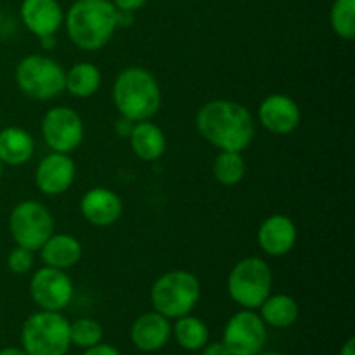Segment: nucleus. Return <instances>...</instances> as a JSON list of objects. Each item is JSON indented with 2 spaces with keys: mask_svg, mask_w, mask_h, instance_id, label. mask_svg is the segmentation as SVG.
<instances>
[{
  "mask_svg": "<svg viewBox=\"0 0 355 355\" xmlns=\"http://www.w3.org/2000/svg\"><path fill=\"white\" fill-rule=\"evenodd\" d=\"M196 128L205 141L220 151L243 153L255 137V121L243 104L215 99L196 114Z\"/></svg>",
  "mask_w": 355,
  "mask_h": 355,
  "instance_id": "nucleus-1",
  "label": "nucleus"
},
{
  "mask_svg": "<svg viewBox=\"0 0 355 355\" xmlns=\"http://www.w3.org/2000/svg\"><path fill=\"white\" fill-rule=\"evenodd\" d=\"M66 31L83 51H99L118 28V9L111 0H76L64 16Z\"/></svg>",
  "mask_w": 355,
  "mask_h": 355,
  "instance_id": "nucleus-2",
  "label": "nucleus"
},
{
  "mask_svg": "<svg viewBox=\"0 0 355 355\" xmlns=\"http://www.w3.org/2000/svg\"><path fill=\"white\" fill-rule=\"evenodd\" d=\"M113 104L121 118L134 121L151 120L162 107V89L148 69L130 66L113 83Z\"/></svg>",
  "mask_w": 355,
  "mask_h": 355,
  "instance_id": "nucleus-3",
  "label": "nucleus"
},
{
  "mask_svg": "<svg viewBox=\"0 0 355 355\" xmlns=\"http://www.w3.org/2000/svg\"><path fill=\"white\" fill-rule=\"evenodd\" d=\"M201 297L200 279L189 270H170L151 288V304L166 319H179L193 312Z\"/></svg>",
  "mask_w": 355,
  "mask_h": 355,
  "instance_id": "nucleus-4",
  "label": "nucleus"
},
{
  "mask_svg": "<svg viewBox=\"0 0 355 355\" xmlns=\"http://www.w3.org/2000/svg\"><path fill=\"white\" fill-rule=\"evenodd\" d=\"M21 345L28 355H66L71 347L69 321L61 312H35L23 322Z\"/></svg>",
  "mask_w": 355,
  "mask_h": 355,
  "instance_id": "nucleus-5",
  "label": "nucleus"
},
{
  "mask_svg": "<svg viewBox=\"0 0 355 355\" xmlns=\"http://www.w3.org/2000/svg\"><path fill=\"white\" fill-rule=\"evenodd\" d=\"M272 269L259 257H246L232 267L227 277L229 297L241 309L255 311L272 293Z\"/></svg>",
  "mask_w": 355,
  "mask_h": 355,
  "instance_id": "nucleus-6",
  "label": "nucleus"
},
{
  "mask_svg": "<svg viewBox=\"0 0 355 355\" xmlns=\"http://www.w3.org/2000/svg\"><path fill=\"white\" fill-rule=\"evenodd\" d=\"M66 71L49 55L30 54L16 66V83L24 96L49 101L64 92Z\"/></svg>",
  "mask_w": 355,
  "mask_h": 355,
  "instance_id": "nucleus-7",
  "label": "nucleus"
},
{
  "mask_svg": "<svg viewBox=\"0 0 355 355\" xmlns=\"http://www.w3.org/2000/svg\"><path fill=\"white\" fill-rule=\"evenodd\" d=\"M9 232L16 246L38 252L54 234V217L51 210L38 201H21L9 215Z\"/></svg>",
  "mask_w": 355,
  "mask_h": 355,
  "instance_id": "nucleus-8",
  "label": "nucleus"
},
{
  "mask_svg": "<svg viewBox=\"0 0 355 355\" xmlns=\"http://www.w3.org/2000/svg\"><path fill=\"white\" fill-rule=\"evenodd\" d=\"M267 342V324L255 311L243 309L227 321L222 343L229 355H257Z\"/></svg>",
  "mask_w": 355,
  "mask_h": 355,
  "instance_id": "nucleus-9",
  "label": "nucleus"
},
{
  "mask_svg": "<svg viewBox=\"0 0 355 355\" xmlns=\"http://www.w3.org/2000/svg\"><path fill=\"white\" fill-rule=\"evenodd\" d=\"M85 135L82 116L66 106L51 107L42 118V137L55 153L71 155L80 148Z\"/></svg>",
  "mask_w": 355,
  "mask_h": 355,
  "instance_id": "nucleus-10",
  "label": "nucleus"
},
{
  "mask_svg": "<svg viewBox=\"0 0 355 355\" xmlns=\"http://www.w3.org/2000/svg\"><path fill=\"white\" fill-rule=\"evenodd\" d=\"M73 281L61 269L44 266L31 276L30 295L31 300L42 311L61 312L73 300Z\"/></svg>",
  "mask_w": 355,
  "mask_h": 355,
  "instance_id": "nucleus-11",
  "label": "nucleus"
},
{
  "mask_svg": "<svg viewBox=\"0 0 355 355\" xmlns=\"http://www.w3.org/2000/svg\"><path fill=\"white\" fill-rule=\"evenodd\" d=\"M76 177V165L64 153L52 151L40 159L35 170V184L38 191L47 196H59L73 186Z\"/></svg>",
  "mask_w": 355,
  "mask_h": 355,
  "instance_id": "nucleus-12",
  "label": "nucleus"
},
{
  "mask_svg": "<svg viewBox=\"0 0 355 355\" xmlns=\"http://www.w3.org/2000/svg\"><path fill=\"white\" fill-rule=\"evenodd\" d=\"M259 120L274 135H288L300 125L302 113L298 104L284 94H270L259 107Z\"/></svg>",
  "mask_w": 355,
  "mask_h": 355,
  "instance_id": "nucleus-13",
  "label": "nucleus"
},
{
  "mask_svg": "<svg viewBox=\"0 0 355 355\" xmlns=\"http://www.w3.org/2000/svg\"><path fill=\"white\" fill-rule=\"evenodd\" d=\"M80 211L89 224L96 227H110L120 220L123 203L114 191L107 187H92L82 196Z\"/></svg>",
  "mask_w": 355,
  "mask_h": 355,
  "instance_id": "nucleus-14",
  "label": "nucleus"
},
{
  "mask_svg": "<svg viewBox=\"0 0 355 355\" xmlns=\"http://www.w3.org/2000/svg\"><path fill=\"white\" fill-rule=\"evenodd\" d=\"M19 14L24 26L38 38L54 37L64 23V12L58 0H23Z\"/></svg>",
  "mask_w": 355,
  "mask_h": 355,
  "instance_id": "nucleus-15",
  "label": "nucleus"
},
{
  "mask_svg": "<svg viewBox=\"0 0 355 355\" xmlns=\"http://www.w3.org/2000/svg\"><path fill=\"white\" fill-rule=\"evenodd\" d=\"M257 239L263 253L270 257H283L297 245V225L288 215L274 214L260 224Z\"/></svg>",
  "mask_w": 355,
  "mask_h": 355,
  "instance_id": "nucleus-16",
  "label": "nucleus"
},
{
  "mask_svg": "<svg viewBox=\"0 0 355 355\" xmlns=\"http://www.w3.org/2000/svg\"><path fill=\"white\" fill-rule=\"evenodd\" d=\"M172 336L170 319L159 312L151 311L141 314L130 328V340L142 352H156L168 343Z\"/></svg>",
  "mask_w": 355,
  "mask_h": 355,
  "instance_id": "nucleus-17",
  "label": "nucleus"
},
{
  "mask_svg": "<svg viewBox=\"0 0 355 355\" xmlns=\"http://www.w3.org/2000/svg\"><path fill=\"white\" fill-rule=\"evenodd\" d=\"M134 155L142 162H156L166 149V139L162 128L153 121H137L128 134Z\"/></svg>",
  "mask_w": 355,
  "mask_h": 355,
  "instance_id": "nucleus-18",
  "label": "nucleus"
},
{
  "mask_svg": "<svg viewBox=\"0 0 355 355\" xmlns=\"http://www.w3.org/2000/svg\"><path fill=\"white\" fill-rule=\"evenodd\" d=\"M38 252L45 266L61 270L76 266L82 259V245L69 234H52Z\"/></svg>",
  "mask_w": 355,
  "mask_h": 355,
  "instance_id": "nucleus-19",
  "label": "nucleus"
},
{
  "mask_svg": "<svg viewBox=\"0 0 355 355\" xmlns=\"http://www.w3.org/2000/svg\"><path fill=\"white\" fill-rule=\"evenodd\" d=\"M35 153L33 135L21 127H7L0 130V163L7 166H21L31 159Z\"/></svg>",
  "mask_w": 355,
  "mask_h": 355,
  "instance_id": "nucleus-20",
  "label": "nucleus"
},
{
  "mask_svg": "<svg viewBox=\"0 0 355 355\" xmlns=\"http://www.w3.org/2000/svg\"><path fill=\"white\" fill-rule=\"evenodd\" d=\"M260 318L266 322L267 326H272V328L284 329L290 328L291 324H295L300 315V307H298V302L293 297L284 293H277L266 298L262 305L259 307Z\"/></svg>",
  "mask_w": 355,
  "mask_h": 355,
  "instance_id": "nucleus-21",
  "label": "nucleus"
},
{
  "mask_svg": "<svg viewBox=\"0 0 355 355\" xmlns=\"http://www.w3.org/2000/svg\"><path fill=\"white\" fill-rule=\"evenodd\" d=\"M101 80H103V76H101L99 68L96 64L87 61L76 62L66 71L64 90H68L73 97L87 99L99 90Z\"/></svg>",
  "mask_w": 355,
  "mask_h": 355,
  "instance_id": "nucleus-22",
  "label": "nucleus"
},
{
  "mask_svg": "<svg viewBox=\"0 0 355 355\" xmlns=\"http://www.w3.org/2000/svg\"><path fill=\"white\" fill-rule=\"evenodd\" d=\"M172 333L175 336L177 343L184 350H189V352H198L210 340V329H208L207 322L191 314L175 319V324L172 326Z\"/></svg>",
  "mask_w": 355,
  "mask_h": 355,
  "instance_id": "nucleus-23",
  "label": "nucleus"
},
{
  "mask_svg": "<svg viewBox=\"0 0 355 355\" xmlns=\"http://www.w3.org/2000/svg\"><path fill=\"white\" fill-rule=\"evenodd\" d=\"M246 173L243 153L220 151L214 159V177L222 186H236Z\"/></svg>",
  "mask_w": 355,
  "mask_h": 355,
  "instance_id": "nucleus-24",
  "label": "nucleus"
},
{
  "mask_svg": "<svg viewBox=\"0 0 355 355\" xmlns=\"http://www.w3.org/2000/svg\"><path fill=\"white\" fill-rule=\"evenodd\" d=\"M331 28L340 38L352 42L355 38V0H335L329 12Z\"/></svg>",
  "mask_w": 355,
  "mask_h": 355,
  "instance_id": "nucleus-25",
  "label": "nucleus"
},
{
  "mask_svg": "<svg viewBox=\"0 0 355 355\" xmlns=\"http://www.w3.org/2000/svg\"><path fill=\"white\" fill-rule=\"evenodd\" d=\"M104 329L96 319L80 318L69 322V342L80 349H90L103 342Z\"/></svg>",
  "mask_w": 355,
  "mask_h": 355,
  "instance_id": "nucleus-26",
  "label": "nucleus"
},
{
  "mask_svg": "<svg viewBox=\"0 0 355 355\" xmlns=\"http://www.w3.org/2000/svg\"><path fill=\"white\" fill-rule=\"evenodd\" d=\"M35 263V252L23 248V246H16L12 252L7 257V267L16 276H24L33 269Z\"/></svg>",
  "mask_w": 355,
  "mask_h": 355,
  "instance_id": "nucleus-27",
  "label": "nucleus"
},
{
  "mask_svg": "<svg viewBox=\"0 0 355 355\" xmlns=\"http://www.w3.org/2000/svg\"><path fill=\"white\" fill-rule=\"evenodd\" d=\"M113 6L118 10H123V12H134V10L142 9V7L148 3V0H111Z\"/></svg>",
  "mask_w": 355,
  "mask_h": 355,
  "instance_id": "nucleus-28",
  "label": "nucleus"
},
{
  "mask_svg": "<svg viewBox=\"0 0 355 355\" xmlns=\"http://www.w3.org/2000/svg\"><path fill=\"white\" fill-rule=\"evenodd\" d=\"M82 355H121L120 350L113 345H107V343H97V345L85 349V352Z\"/></svg>",
  "mask_w": 355,
  "mask_h": 355,
  "instance_id": "nucleus-29",
  "label": "nucleus"
},
{
  "mask_svg": "<svg viewBox=\"0 0 355 355\" xmlns=\"http://www.w3.org/2000/svg\"><path fill=\"white\" fill-rule=\"evenodd\" d=\"M203 354L201 355H229L227 349L224 347V343H207V345L203 347Z\"/></svg>",
  "mask_w": 355,
  "mask_h": 355,
  "instance_id": "nucleus-30",
  "label": "nucleus"
},
{
  "mask_svg": "<svg viewBox=\"0 0 355 355\" xmlns=\"http://www.w3.org/2000/svg\"><path fill=\"white\" fill-rule=\"evenodd\" d=\"M340 355H355V338H349L340 350Z\"/></svg>",
  "mask_w": 355,
  "mask_h": 355,
  "instance_id": "nucleus-31",
  "label": "nucleus"
},
{
  "mask_svg": "<svg viewBox=\"0 0 355 355\" xmlns=\"http://www.w3.org/2000/svg\"><path fill=\"white\" fill-rule=\"evenodd\" d=\"M0 355H28L23 349H17V347H7V349L0 350Z\"/></svg>",
  "mask_w": 355,
  "mask_h": 355,
  "instance_id": "nucleus-32",
  "label": "nucleus"
},
{
  "mask_svg": "<svg viewBox=\"0 0 355 355\" xmlns=\"http://www.w3.org/2000/svg\"><path fill=\"white\" fill-rule=\"evenodd\" d=\"M257 355H283V354H277V352H260Z\"/></svg>",
  "mask_w": 355,
  "mask_h": 355,
  "instance_id": "nucleus-33",
  "label": "nucleus"
},
{
  "mask_svg": "<svg viewBox=\"0 0 355 355\" xmlns=\"http://www.w3.org/2000/svg\"><path fill=\"white\" fill-rule=\"evenodd\" d=\"M2 166L3 165H2V163H0V179H2Z\"/></svg>",
  "mask_w": 355,
  "mask_h": 355,
  "instance_id": "nucleus-34",
  "label": "nucleus"
}]
</instances>
